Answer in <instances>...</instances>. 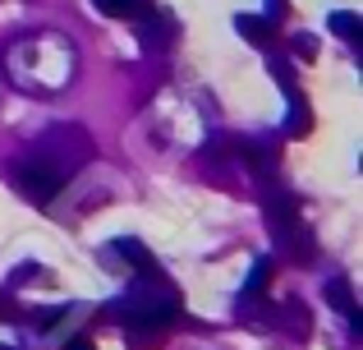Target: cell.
Listing matches in <instances>:
<instances>
[{"label": "cell", "mask_w": 363, "mask_h": 350, "mask_svg": "<svg viewBox=\"0 0 363 350\" xmlns=\"http://www.w3.org/2000/svg\"><path fill=\"white\" fill-rule=\"evenodd\" d=\"M322 295H327V305L340 309V314H350V309H354V295H350V281H345V277H331Z\"/></svg>", "instance_id": "obj_11"}, {"label": "cell", "mask_w": 363, "mask_h": 350, "mask_svg": "<svg viewBox=\"0 0 363 350\" xmlns=\"http://www.w3.org/2000/svg\"><path fill=\"white\" fill-rule=\"evenodd\" d=\"M65 180H69V175H65L55 162H46V157H23V162L14 166V185H18V194L33 198V203H42V207L65 189Z\"/></svg>", "instance_id": "obj_1"}, {"label": "cell", "mask_w": 363, "mask_h": 350, "mask_svg": "<svg viewBox=\"0 0 363 350\" xmlns=\"http://www.w3.org/2000/svg\"><path fill=\"white\" fill-rule=\"evenodd\" d=\"M92 5H97L101 14H111V18H129V23H143V18L157 14L152 0H92Z\"/></svg>", "instance_id": "obj_4"}, {"label": "cell", "mask_w": 363, "mask_h": 350, "mask_svg": "<svg viewBox=\"0 0 363 350\" xmlns=\"http://www.w3.org/2000/svg\"><path fill=\"white\" fill-rule=\"evenodd\" d=\"M60 350H97V346H92V341H88V337H74V341H65Z\"/></svg>", "instance_id": "obj_15"}, {"label": "cell", "mask_w": 363, "mask_h": 350, "mask_svg": "<svg viewBox=\"0 0 363 350\" xmlns=\"http://www.w3.org/2000/svg\"><path fill=\"white\" fill-rule=\"evenodd\" d=\"M290 97V111H285V134L290 138H308L313 134V111L303 102V92H285Z\"/></svg>", "instance_id": "obj_5"}, {"label": "cell", "mask_w": 363, "mask_h": 350, "mask_svg": "<svg viewBox=\"0 0 363 350\" xmlns=\"http://www.w3.org/2000/svg\"><path fill=\"white\" fill-rule=\"evenodd\" d=\"M267 281H272V258H257V268L248 272V281H244V300H257L267 290Z\"/></svg>", "instance_id": "obj_12"}, {"label": "cell", "mask_w": 363, "mask_h": 350, "mask_svg": "<svg viewBox=\"0 0 363 350\" xmlns=\"http://www.w3.org/2000/svg\"><path fill=\"white\" fill-rule=\"evenodd\" d=\"M0 318H18V305H14V300L0 295Z\"/></svg>", "instance_id": "obj_16"}, {"label": "cell", "mask_w": 363, "mask_h": 350, "mask_svg": "<svg viewBox=\"0 0 363 350\" xmlns=\"http://www.w3.org/2000/svg\"><path fill=\"white\" fill-rule=\"evenodd\" d=\"M161 341H166V327H157V323H129L124 327V346L129 350H157Z\"/></svg>", "instance_id": "obj_8"}, {"label": "cell", "mask_w": 363, "mask_h": 350, "mask_svg": "<svg viewBox=\"0 0 363 350\" xmlns=\"http://www.w3.org/2000/svg\"><path fill=\"white\" fill-rule=\"evenodd\" d=\"M235 28H240V37H248V42H257V46L276 42V23L262 18V14H235Z\"/></svg>", "instance_id": "obj_6"}, {"label": "cell", "mask_w": 363, "mask_h": 350, "mask_svg": "<svg viewBox=\"0 0 363 350\" xmlns=\"http://www.w3.org/2000/svg\"><path fill=\"white\" fill-rule=\"evenodd\" d=\"M294 51H299V60H318V37L299 33V37H294Z\"/></svg>", "instance_id": "obj_13"}, {"label": "cell", "mask_w": 363, "mask_h": 350, "mask_svg": "<svg viewBox=\"0 0 363 350\" xmlns=\"http://www.w3.org/2000/svg\"><path fill=\"white\" fill-rule=\"evenodd\" d=\"M0 350H14V346H0Z\"/></svg>", "instance_id": "obj_17"}, {"label": "cell", "mask_w": 363, "mask_h": 350, "mask_svg": "<svg viewBox=\"0 0 363 350\" xmlns=\"http://www.w3.org/2000/svg\"><path fill=\"white\" fill-rule=\"evenodd\" d=\"M244 162L253 166V171L272 175V171H276V162H281V153H276L272 143H244Z\"/></svg>", "instance_id": "obj_9"}, {"label": "cell", "mask_w": 363, "mask_h": 350, "mask_svg": "<svg viewBox=\"0 0 363 350\" xmlns=\"http://www.w3.org/2000/svg\"><path fill=\"white\" fill-rule=\"evenodd\" d=\"M285 14H290V5H285V0H272V5H267V18H272V23H281Z\"/></svg>", "instance_id": "obj_14"}, {"label": "cell", "mask_w": 363, "mask_h": 350, "mask_svg": "<svg viewBox=\"0 0 363 350\" xmlns=\"http://www.w3.org/2000/svg\"><path fill=\"white\" fill-rule=\"evenodd\" d=\"M111 253H124L129 258V268H138L143 277H161V268H157V258L147 253V244H138V240H116V249Z\"/></svg>", "instance_id": "obj_7"}, {"label": "cell", "mask_w": 363, "mask_h": 350, "mask_svg": "<svg viewBox=\"0 0 363 350\" xmlns=\"http://www.w3.org/2000/svg\"><path fill=\"white\" fill-rule=\"evenodd\" d=\"M175 33H179L175 18L161 14V9H157L152 18H143V46H147V51H166V46L175 42Z\"/></svg>", "instance_id": "obj_3"}, {"label": "cell", "mask_w": 363, "mask_h": 350, "mask_svg": "<svg viewBox=\"0 0 363 350\" xmlns=\"http://www.w3.org/2000/svg\"><path fill=\"white\" fill-rule=\"evenodd\" d=\"M267 222H272L276 235H285L290 226H299V203H294L290 189H272V194H267Z\"/></svg>", "instance_id": "obj_2"}, {"label": "cell", "mask_w": 363, "mask_h": 350, "mask_svg": "<svg viewBox=\"0 0 363 350\" xmlns=\"http://www.w3.org/2000/svg\"><path fill=\"white\" fill-rule=\"evenodd\" d=\"M327 28H331L336 37H345V42H359V37H363V18L350 14V9H336V14L327 18Z\"/></svg>", "instance_id": "obj_10"}]
</instances>
